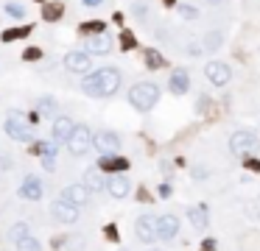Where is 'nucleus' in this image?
<instances>
[{
	"mask_svg": "<svg viewBox=\"0 0 260 251\" xmlns=\"http://www.w3.org/2000/svg\"><path fill=\"white\" fill-rule=\"evenodd\" d=\"M121 70L118 67H101L96 70V73H90V76H84V81H81V89H84L90 98H112L118 89H121Z\"/></svg>",
	"mask_w": 260,
	"mask_h": 251,
	"instance_id": "nucleus-1",
	"label": "nucleus"
},
{
	"mask_svg": "<svg viewBox=\"0 0 260 251\" xmlns=\"http://www.w3.org/2000/svg\"><path fill=\"white\" fill-rule=\"evenodd\" d=\"M157 101H160V87L151 84V81H140L134 87L129 89V104L137 109V112H148L154 109Z\"/></svg>",
	"mask_w": 260,
	"mask_h": 251,
	"instance_id": "nucleus-2",
	"label": "nucleus"
},
{
	"mask_svg": "<svg viewBox=\"0 0 260 251\" xmlns=\"http://www.w3.org/2000/svg\"><path fill=\"white\" fill-rule=\"evenodd\" d=\"M258 134L255 131H235L232 137H229V151L235 156H249L258 151Z\"/></svg>",
	"mask_w": 260,
	"mask_h": 251,
	"instance_id": "nucleus-3",
	"label": "nucleus"
},
{
	"mask_svg": "<svg viewBox=\"0 0 260 251\" xmlns=\"http://www.w3.org/2000/svg\"><path fill=\"white\" fill-rule=\"evenodd\" d=\"M67 148L73 156H84L93 148V131L87 129V126H76L73 134H70V139H67Z\"/></svg>",
	"mask_w": 260,
	"mask_h": 251,
	"instance_id": "nucleus-4",
	"label": "nucleus"
},
{
	"mask_svg": "<svg viewBox=\"0 0 260 251\" xmlns=\"http://www.w3.org/2000/svg\"><path fill=\"white\" fill-rule=\"evenodd\" d=\"M93 145L104 156H115L121 151V134H115V131H98V134H93Z\"/></svg>",
	"mask_w": 260,
	"mask_h": 251,
	"instance_id": "nucleus-5",
	"label": "nucleus"
},
{
	"mask_svg": "<svg viewBox=\"0 0 260 251\" xmlns=\"http://www.w3.org/2000/svg\"><path fill=\"white\" fill-rule=\"evenodd\" d=\"M51 215H53V221L70 226V223H76V221H78V207H73V204L65 201V198H56L51 204Z\"/></svg>",
	"mask_w": 260,
	"mask_h": 251,
	"instance_id": "nucleus-6",
	"label": "nucleus"
},
{
	"mask_svg": "<svg viewBox=\"0 0 260 251\" xmlns=\"http://www.w3.org/2000/svg\"><path fill=\"white\" fill-rule=\"evenodd\" d=\"M204 76H207V81L213 87H227L229 78H232V70H229V64H224V61H210L207 67H204Z\"/></svg>",
	"mask_w": 260,
	"mask_h": 251,
	"instance_id": "nucleus-7",
	"label": "nucleus"
},
{
	"mask_svg": "<svg viewBox=\"0 0 260 251\" xmlns=\"http://www.w3.org/2000/svg\"><path fill=\"white\" fill-rule=\"evenodd\" d=\"M9 117H11V120H6V134H9V137H14V139H20V142L31 139V131H28V126H26L28 120H23V112H17V109H14Z\"/></svg>",
	"mask_w": 260,
	"mask_h": 251,
	"instance_id": "nucleus-8",
	"label": "nucleus"
},
{
	"mask_svg": "<svg viewBox=\"0 0 260 251\" xmlns=\"http://www.w3.org/2000/svg\"><path fill=\"white\" fill-rule=\"evenodd\" d=\"M42 193H45V184H42L39 176H34V173L23 176V184H20V195H23V198L26 201H39Z\"/></svg>",
	"mask_w": 260,
	"mask_h": 251,
	"instance_id": "nucleus-9",
	"label": "nucleus"
},
{
	"mask_svg": "<svg viewBox=\"0 0 260 251\" xmlns=\"http://www.w3.org/2000/svg\"><path fill=\"white\" fill-rule=\"evenodd\" d=\"M134 234L140 243H154L157 240V218L154 215H140L134 223Z\"/></svg>",
	"mask_w": 260,
	"mask_h": 251,
	"instance_id": "nucleus-10",
	"label": "nucleus"
},
{
	"mask_svg": "<svg viewBox=\"0 0 260 251\" xmlns=\"http://www.w3.org/2000/svg\"><path fill=\"white\" fill-rule=\"evenodd\" d=\"M62 198L70 201L73 207H87V204H90V198H93V193L87 190L84 184H78V182H76V184H67V187H65Z\"/></svg>",
	"mask_w": 260,
	"mask_h": 251,
	"instance_id": "nucleus-11",
	"label": "nucleus"
},
{
	"mask_svg": "<svg viewBox=\"0 0 260 251\" xmlns=\"http://www.w3.org/2000/svg\"><path fill=\"white\" fill-rule=\"evenodd\" d=\"M65 67H67L70 73H90L93 59H90V53H84V51H70L67 56H65Z\"/></svg>",
	"mask_w": 260,
	"mask_h": 251,
	"instance_id": "nucleus-12",
	"label": "nucleus"
},
{
	"mask_svg": "<svg viewBox=\"0 0 260 251\" xmlns=\"http://www.w3.org/2000/svg\"><path fill=\"white\" fill-rule=\"evenodd\" d=\"M176 234H179V218L176 215L157 218V237H160V240H173Z\"/></svg>",
	"mask_w": 260,
	"mask_h": 251,
	"instance_id": "nucleus-13",
	"label": "nucleus"
},
{
	"mask_svg": "<svg viewBox=\"0 0 260 251\" xmlns=\"http://www.w3.org/2000/svg\"><path fill=\"white\" fill-rule=\"evenodd\" d=\"M109 51H112V36H109V34H93V36H87V53L106 56Z\"/></svg>",
	"mask_w": 260,
	"mask_h": 251,
	"instance_id": "nucleus-14",
	"label": "nucleus"
},
{
	"mask_svg": "<svg viewBox=\"0 0 260 251\" xmlns=\"http://www.w3.org/2000/svg\"><path fill=\"white\" fill-rule=\"evenodd\" d=\"M73 129H76V123L70 120V117H56V120H53V129H51V137L56 139V142H67Z\"/></svg>",
	"mask_w": 260,
	"mask_h": 251,
	"instance_id": "nucleus-15",
	"label": "nucleus"
},
{
	"mask_svg": "<svg viewBox=\"0 0 260 251\" xmlns=\"http://www.w3.org/2000/svg\"><path fill=\"white\" fill-rule=\"evenodd\" d=\"M106 190H109L112 198H126V195L131 193V182L126 179V176L118 173V176H112V179L106 182Z\"/></svg>",
	"mask_w": 260,
	"mask_h": 251,
	"instance_id": "nucleus-16",
	"label": "nucleus"
},
{
	"mask_svg": "<svg viewBox=\"0 0 260 251\" xmlns=\"http://www.w3.org/2000/svg\"><path fill=\"white\" fill-rule=\"evenodd\" d=\"M168 89H171L173 95H185V92L191 89V76H188V70H173L171 81H168Z\"/></svg>",
	"mask_w": 260,
	"mask_h": 251,
	"instance_id": "nucleus-17",
	"label": "nucleus"
},
{
	"mask_svg": "<svg viewBox=\"0 0 260 251\" xmlns=\"http://www.w3.org/2000/svg\"><path fill=\"white\" fill-rule=\"evenodd\" d=\"M90 193H98V190H104L106 182H104V170H98V167H90L84 173V182H81Z\"/></svg>",
	"mask_w": 260,
	"mask_h": 251,
	"instance_id": "nucleus-18",
	"label": "nucleus"
},
{
	"mask_svg": "<svg viewBox=\"0 0 260 251\" xmlns=\"http://www.w3.org/2000/svg\"><path fill=\"white\" fill-rule=\"evenodd\" d=\"M126 167H129V162L123 156H104L98 162V170H106V173H123Z\"/></svg>",
	"mask_w": 260,
	"mask_h": 251,
	"instance_id": "nucleus-19",
	"label": "nucleus"
},
{
	"mask_svg": "<svg viewBox=\"0 0 260 251\" xmlns=\"http://www.w3.org/2000/svg\"><path fill=\"white\" fill-rule=\"evenodd\" d=\"M36 151L42 154V167L53 173V167H56V142H53V145H51V142H39Z\"/></svg>",
	"mask_w": 260,
	"mask_h": 251,
	"instance_id": "nucleus-20",
	"label": "nucleus"
},
{
	"mask_svg": "<svg viewBox=\"0 0 260 251\" xmlns=\"http://www.w3.org/2000/svg\"><path fill=\"white\" fill-rule=\"evenodd\" d=\"M188 221L193 223V229L204 232V229H207V207H204V204H199V207L188 209Z\"/></svg>",
	"mask_w": 260,
	"mask_h": 251,
	"instance_id": "nucleus-21",
	"label": "nucleus"
},
{
	"mask_svg": "<svg viewBox=\"0 0 260 251\" xmlns=\"http://www.w3.org/2000/svg\"><path fill=\"white\" fill-rule=\"evenodd\" d=\"M28 234H31V229H28V223H23V221L14 223V226H9V240L11 243H20L23 237H28Z\"/></svg>",
	"mask_w": 260,
	"mask_h": 251,
	"instance_id": "nucleus-22",
	"label": "nucleus"
},
{
	"mask_svg": "<svg viewBox=\"0 0 260 251\" xmlns=\"http://www.w3.org/2000/svg\"><path fill=\"white\" fill-rule=\"evenodd\" d=\"M31 31H34V28H28V26L9 28V31H3V42H14V39H23V36H28Z\"/></svg>",
	"mask_w": 260,
	"mask_h": 251,
	"instance_id": "nucleus-23",
	"label": "nucleus"
},
{
	"mask_svg": "<svg viewBox=\"0 0 260 251\" xmlns=\"http://www.w3.org/2000/svg\"><path fill=\"white\" fill-rule=\"evenodd\" d=\"M62 14H65V6H62V3H48V6H45V11H42V17L48 20V23L59 20Z\"/></svg>",
	"mask_w": 260,
	"mask_h": 251,
	"instance_id": "nucleus-24",
	"label": "nucleus"
},
{
	"mask_svg": "<svg viewBox=\"0 0 260 251\" xmlns=\"http://www.w3.org/2000/svg\"><path fill=\"white\" fill-rule=\"evenodd\" d=\"M17 251H42V243L28 234V237H23V240L17 243Z\"/></svg>",
	"mask_w": 260,
	"mask_h": 251,
	"instance_id": "nucleus-25",
	"label": "nucleus"
},
{
	"mask_svg": "<svg viewBox=\"0 0 260 251\" xmlns=\"http://www.w3.org/2000/svg\"><path fill=\"white\" fill-rule=\"evenodd\" d=\"M81 34H87V36L104 34V23H101V20H90V23H81Z\"/></svg>",
	"mask_w": 260,
	"mask_h": 251,
	"instance_id": "nucleus-26",
	"label": "nucleus"
},
{
	"mask_svg": "<svg viewBox=\"0 0 260 251\" xmlns=\"http://www.w3.org/2000/svg\"><path fill=\"white\" fill-rule=\"evenodd\" d=\"M146 64H148L151 70H157V67H162L165 61H162V56H160L157 51H146Z\"/></svg>",
	"mask_w": 260,
	"mask_h": 251,
	"instance_id": "nucleus-27",
	"label": "nucleus"
},
{
	"mask_svg": "<svg viewBox=\"0 0 260 251\" xmlns=\"http://www.w3.org/2000/svg\"><path fill=\"white\" fill-rule=\"evenodd\" d=\"M6 14L14 17V20H23V17H26V9H23L20 3H9V6H6Z\"/></svg>",
	"mask_w": 260,
	"mask_h": 251,
	"instance_id": "nucleus-28",
	"label": "nucleus"
},
{
	"mask_svg": "<svg viewBox=\"0 0 260 251\" xmlns=\"http://www.w3.org/2000/svg\"><path fill=\"white\" fill-rule=\"evenodd\" d=\"M39 112H45V114H53L56 112V101H53V98H39Z\"/></svg>",
	"mask_w": 260,
	"mask_h": 251,
	"instance_id": "nucleus-29",
	"label": "nucleus"
},
{
	"mask_svg": "<svg viewBox=\"0 0 260 251\" xmlns=\"http://www.w3.org/2000/svg\"><path fill=\"white\" fill-rule=\"evenodd\" d=\"M179 14H182L185 20H196V17H199V11L193 9V6H188V3H185V6H179Z\"/></svg>",
	"mask_w": 260,
	"mask_h": 251,
	"instance_id": "nucleus-30",
	"label": "nucleus"
},
{
	"mask_svg": "<svg viewBox=\"0 0 260 251\" xmlns=\"http://www.w3.org/2000/svg\"><path fill=\"white\" fill-rule=\"evenodd\" d=\"M121 45H123V51H131L137 42H134V36H131L129 31H123V34H121Z\"/></svg>",
	"mask_w": 260,
	"mask_h": 251,
	"instance_id": "nucleus-31",
	"label": "nucleus"
},
{
	"mask_svg": "<svg viewBox=\"0 0 260 251\" xmlns=\"http://www.w3.org/2000/svg\"><path fill=\"white\" fill-rule=\"evenodd\" d=\"M23 59H26V61H36V59H42V51H39V48H28V51H23Z\"/></svg>",
	"mask_w": 260,
	"mask_h": 251,
	"instance_id": "nucleus-32",
	"label": "nucleus"
},
{
	"mask_svg": "<svg viewBox=\"0 0 260 251\" xmlns=\"http://www.w3.org/2000/svg\"><path fill=\"white\" fill-rule=\"evenodd\" d=\"M14 167V162H11V156L0 154V173H6V170H11Z\"/></svg>",
	"mask_w": 260,
	"mask_h": 251,
	"instance_id": "nucleus-33",
	"label": "nucleus"
},
{
	"mask_svg": "<svg viewBox=\"0 0 260 251\" xmlns=\"http://www.w3.org/2000/svg\"><path fill=\"white\" fill-rule=\"evenodd\" d=\"M218 42H221V36H218V34H210L207 36V48H218Z\"/></svg>",
	"mask_w": 260,
	"mask_h": 251,
	"instance_id": "nucleus-34",
	"label": "nucleus"
},
{
	"mask_svg": "<svg viewBox=\"0 0 260 251\" xmlns=\"http://www.w3.org/2000/svg\"><path fill=\"white\" fill-rule=\"evenodd\" d=\"M188 53H191V56H199V53H201V45L191 42V45H188Z\"/></svg>",
	"mask_w": 260,
	"mask_h": 251,
	"instance_id": "nucleus-35",
	"label": "nucleus"
},
{
	"mask_svg": "<svg viewBox=\"0 0 260 251\" xmlns=\"http://www.w3.org/2000/svg\"><path fill=\"white\" fill-rule=\"evenodd\" d=\"M106 237H109V240H118V229H115V226H106Z\"/></svg>",
	"mask_w": 260,
	"mask_h": 251,
	"instance_id": "nucleus-36",
	"label": "nucleus"
},
{
	"mask_svg": "<svg viewBox=\"0 0 260 251\" xmlns=\"http://www.w3.org/2000/svg\"><path fill=\"white\" fill-rule=\"evenodd\" d=\"M246 167H249V170H260V162L258 159H246Z\"/></svg>",
	"mask_w": 260,
	"mask_h": 251,
	"instance_id": "nucleus-37",
	"label": "nucleus"
},
{
	"mask_svg": "<svg viewBox=\"0 0 260 251\" xmlns=\"http://www.w3.org/2000/svg\"><path fill=\"white\" fill-rule=\"evenodd\" d=\"M201 251H216V243H213V240H204V246H201Z\"/></svg>",
	"mask_w": 260,
	"mask_h": 251,
	"instance_id": "nucleus-38",
	"label": "nucleus"
},
{
	"mask_svg": "<svg viewBox=\"0 0 260 251\" xmlns=\"http://www.w3.org/2000/svg\"><path fill=\"white\" fill-rule=\"evenodd\" d=\"M160 195H162V198H168V195H171V187H168V184H162V187H160Z\"/></svg>",
	"mask_w": 260,
	"mask_h": 251,
	"instance_id": "nucleus-39",
	"label": "nucleus"
},
{
	"mask_svg": "<svg viewBox=\"0 0 260 251\" xmlns=\"http://www.w3.org/2000/svg\"><path fill=\"white\" fill-rule=\"evenodd\" d=\"M87 6H98V3H101V0H84Z\"/></svg>",
	"mask_w": 260,
	"mask_h": 251,
	"instance_id": "nucleus-40",
	"label": "nucleus"
},
{
	"mask_svg": "<svg viewBox=\"0 0 260 251\" xmlns=\"http://www.w3.org/2000/svg\"><path fill=\"white\" fill-rule=\"evenodd\" d=\"M162 3H168V6H171V3H173V0H162Z\"/></svg>",
	"mask_w": 260,
	"mask_h": 251,
	"instance_id": "nucleus-41",
	"label": "nucleus"
},
{
	"mask_svg": "<svg viewBox=\"0 0 260 251\" xmlns=\"http://www.w3.org/2000/svg\"><path fill=\"white\" fill-rule=\"evenodd\" d=\"M210 3H221V0H210Z\"/></svg>",
	"mask_w": 260,
	"mask_h": 251,
	"instance_id": "nucleus-42",
	"label": "nucleus"
},
{
	"mask_svg": "<svg viewBox=\"0 0 260 251\" xmlns=\"http://www.w3.org/2000/svg\"><path fill=\"white\" fill-rule=\"evenodd\" d=\"M148 251H160V249H148Z\"/></svg>",
	"mask_w": 260,
	"mask_h": 251,
	"instance_id": "nucleus-43",
	"label": "nucleus"
}]
</instances>
